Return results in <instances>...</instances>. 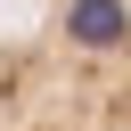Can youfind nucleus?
<instances>
[{"label": "nucleus", "mask_w": 131, "mask_h": 131, "mask_svg": "<svg viewBox=\"0 0 131 131\" xmlns=\"http://www.w3.org/2000/svg\"><path fill=\"white\" fill-rule=\"evenodd\" d=\"M66 33H74L82 49H115V41H123V0H74V8H66Z\"/></svg>", "instance_id": "obj_1"}]
</instances>
